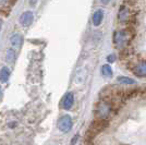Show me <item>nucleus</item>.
Returning a JSON list of instances; mask_svg holds the SVG:
<instances>
[{
	"mask_svg": "<svg viewBox=\"0 0 146 145\" xmlns=\"http://www.w3.org/2000/svg\"><path fill=\"white\" fill-rule=\"evenodd\" d=\"M113 44L116 45L118 48H122L125 46V44L128 42V32L125 30L116 31L113 33Z\"/></svg>",
	"mask_w": 146,
	"mask_h": 145,
	"instance_id": "f257e3e1",
	"label": "nucleus"
},
{
	"mask_svg": "<svg viewBox=\"0 0 146 145\" xmlns=\"http://www.w3.org/2000/svg\"><path fill=\"white\" fill-rule=\"evenodd\" d=\"M71 128H72V119H71V117L68 115L61 117L59 121H58V129L60 130L61 132H69L71 130Z\"/></svg>",
	"mask_w": 146,
	"mask_h": 145,
	"instance_id": "f03ea898",
	"label": "nucleus"
},
{
	"mask_svg": "<svg viewBox=\"0 0 146 145\" xmlns=\"http://www.w3.org/2000/svg\"><path fill=\"white\" fill-rule=\"evenodd\" d=\"M33 20H34V14H33V12L32 11H25L20 17V23L26 27V26H30L33 23Z\"/></svg>",
	"mask_w": 146,
	"mask_h": 145,
	"instance_id": "7ed1b4c3",
	"label": "nucleus"
},
{
	"mask_svg": "<svg viewBox=\"0 0 146 145\" xmlns=\"http://www.w3.org/2000/svg\"><path fill=\"white\" fill-rule=\"evenodd\" d=\"M73 103H74V96H73L72 93H67L63 98H62V108L66 109V110H69V109L72 108Z\"/></svg>",
	"mask_w": 146,
	"mask_h": 145,
	"instance_id": "20e7f679",
	"label": "nucleus"
},
{
	"mask_svg": "<svg viewBox=\"0 0 146 145\" xmlns=\"http://www.w3.org/2000/svg\"><path fill=\"white\" fill-rule=\"evenodd\" d=\"M130 15H131V13H130L129 8L123 6V7H121L120 10H119V13H118V20H119V22L124 23V22H127L129 19H130Z\"/></svg>",
	"mask_w": 146,
	"mask_h": 145,
	"instance_id": "39448f33",
	"label": "nucleus"
},
{
	"mask_svg": "<svg viewBox=\"0 0 146 145\" xmlns=\"http://www.w3.org/2000/svg\"><path fill=\"white\" fill-rule=\"evenodd\" d=\"M109 112H110V107L107 103H100L98 105L97 114L100 118H106V117H108Z\"/></svg>",
	"mask_w": 146,
	"mask_h": 145,
	"instance_id": "423d86ee",
	"label": "nucleus"
},
{
	"mask_svg": "<svg viewBox=\"0 0 146 145\" xmlns=\"http://www.w3.org/2000/svg\"><path fill=\"white\" fill-rule=\"evenodd\" d=\"M10 43H11L13 48H21V46L23 44V36L21 34H19V33H15L10 38Z\"/></svg>",
	"mask_w": 146,
	"mask_h": 145,
	"instance_id": "0eeeda50",
	"label": "nucleus"
},
{
	"mask_svg": "<svg viewBox=\"0 0 146 145\" xmlns=\"http://www.w3.org/2000/svg\"><path fill=\"white\" fill-rule=\"evenodd\" d=\"M104 20V11L103 10H96L93 14V24L94 26H99Z\"/></svg>",
	"mask_w": 146,
	"mask_h": 145,
	"instance_id": "6e6552de",
	"label": "nucleus"
},
{
	"mask_svg": "<svg viewBox=\"0 0 146 145\" xmlns=\"http://www.w3.org/2000/svg\"><path fill=\"white\" fill-rule=\"evenodd\" d=\"M10 69L8 67H3L0 70V82L1 83H7V81L10 78Z\"/></svg>",
	"mask_w": 146,
	"mask_h": 145,
	"instance_id": "1a4fd4ad",
	"label": "nucleus"
},
{
	"mask_svg": "<svg viewBox=\"0 0 146 145\" xmlns=\"http://www.w3.org/2000/svg\"><path fill=\"white\" fill-rule=\"evenodd\" d=\"M134 73L137 76H146V63H140L134 68Z\"/></svg>",
	"mask_w": 146,
	"mask_h": 145,
	"instance_id": "9d476101",
	"label": "nucleus"
},
{
	"mask_svg": "<svg viewBox=\"0 0 146 145\" xmlns=\"http://www.w3.org/2000/svg\"><path fill=\"white\" fill-rule=\"evenodd\" d=\"M102 73L105 78H111L112 76V70L109 65H104L102 67Z\"/></svg>",
	"mask_w": 146,
	"mask_h": 145,
	"instance_id": "9b49d317",
	"label": "nucleus"
},
{
	"mask_svg": "<svg viewBox=\"0 0 146 145\" xmlns=\"http://www.w3.org/2000/svg\"><path fill=\"white\" fill-rule=\"evenodd\" d=\"M15 57H17V55H15V51L13 50V49H9L8 51H7V62H9V63H14V61H15Z\"/></svg>",
	"mask_w": 146,
	"mask_h": 145,
	"instance_id": "f8f14e48",
	"label": "nucleus"
},
{
	"mask_svg": "<svg viewBox=\"0 0 146 145\" xmlns=\"http://www.w3.org/2000/svg\"><path fill=\"white\" fill-rule=\"evenodd\" d=\"M117 81L119 83H122V84H134L135 83V80L128 78V76H118Z\"/></svg>",
	"mask_w": 146,
	"mask_h": 145,
	"instance_id": "ddd939ff",
	"label": "nucleus"
},
{
	"mask_svg": "<svg viewBox=\"0 0 146 145\" xmlns=\"http://www.w3.org/2000/svg\"><path fill=\"white\" fill-rule=\"evenodd\" d=\"M107 60H108V62H115L116 61V56L115 55H109L108 57H107Z\"/></svg>",
	"mask_w": 146,
	"mask_h": 145,
	"instance_id": "4468645a",
	"label": "nucleus"
},
{
	"mask_svg": "<svg viewBox=\"0 0 146 145\" xmlns=\"http://www.w3.org/2000/svg\"><path fill=\"white\" fill-rule=\"evenodd\" d=\"M111 0H100V2L103 3V5H108Z\"/></svg>",
	"mask_w": 146,
	"mask_h": 145,
	"instance_id": "2eb2a0df",
	"label": "nucleus"
},
{
	"mask_svg": "<svg viewBox=\"0 0 146 145\" xmlns=\"http://www.w3.org/2000/svg\"><path fill=\"white\" fill-rule=\"evenodd\" d=\"M8 1H9V0H0V3H6Z\"/></svg>",
	"mask_w": 146,
	"mask_h": 145,
	"instance_id": "dca6fc26",
	"label": "nucleus"
},
{
	"mask_svg": "<svg viewBox=\"0 0 146 145\" xmlns=\"http://www.w3.org/2000/svg\"><path fill=\"white\" fill-rule=\"evenodd\" d=\"M1 95H2V91H1V87H0V97H1Z\"/></svg>",
	"mask_w": 146,
	"mask_h": 145,
	"instance_id": "f3484780",
	"label": "nucleus"
},
{
	"mask_svg": "<svg viewBox=\"0 0 146 145\" xmlns=\"http://www.w3.org/2000/svg\"><path fill=\"white\" fill-rule=\"evenodd\" d=\"M1 24H2V22H1V19H0V30H1Z\"/></svg>",
	"mask_w": 146,
	"mask_h": 145,
	"instance_id": "a211bd4d",
	"label": "nucleus"
}]
</instances>
